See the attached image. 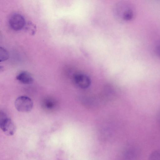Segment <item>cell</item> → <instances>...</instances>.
I'll return each instance as SVG.
<instances>
[{
  "label": "cell",
  "instance_id": "6da1fadb",
  "mask_svg": "<svg viewBox=\"0 0 160 160\" xmlns=\"http://www.w3.org/2000/svg\"><path fill=\"white\" fill-rule=\"evenodd\" d=\"M14 104L16 109L22 112H29L33 107V102L32 99L25 96L18 97L15 101Z\"/></svg>",
  "mask_w": 160,
  "mask_h": 160
},
{
  "label": "cell",
  "instance_id": "7a4b0ae2",
  "mask_svg": "<svg viewBox=\"0 0 160 160\" xmlns=\"http://www.w3.org/2000/svg\"><path fill=\"white\" fill-rule=\"evenodd\" d=\"M72 81L76 86L82 89L87 88L91 83V79L88 75L80 72L73 75Z\"/></svg>",
  "mask_w": 160,
  "mask_h": 160
},
{
  "label": "cell",
  "instance_id": "3957f363",
  "mask_svg": "<svg viewBox=\"0 0 160 160\" xmlns=\"http://www.w3.org/2000/svg\"><path fill=\"white\" fill-rule=\"evenodd\" d=\"M0 128L2 131L9 136L13 135L16 131V127L12 120L5 115L1 118Z\"/></svg>",
  "mask_w": 160,
  "mask_h": 160
},
{
  "label": "cell",
  "instance_id": "277c9868",
  "mask_svg": "<svg viewBox=\"0 0 160 160\" xmlns=\"http://www.w3.org/2000/svg\"><path fill=\"white\" fill-rule=\"evenodd\" d=\"M9 23L10 27L13 30L19 31L23 28L26 22L24 17L21 14L15 13L10 17Z\"/></svg>",
  "mask_w": 160,
  "mask_h": 160
},
{
  "label": "cell",
  "instance_id": "5b68a950",
  "mask_svg": "<svg viewBox=\"0 0 160 160\" xmlns=\"http://www.w3.org/2000/svg\"><path fill=\"white\" fill-rule=\"evenodd\" d=\"M16 79L20 83L25 84L32 83L34 79L31 75L27 71H22L20 72L16 77Z\"/></svg>",
  "mask_w": 160,
  "mask_h": 160
},
{
  "label": "cell",
  "instance_id": "8992f818",
  "mask_svg": "<svg viewBox=\"0 0 160 160\" xmlns=\"http://www.w3.org/2000/svg\"><path fill=\"white\" fill-rule=\"evenodd\" d=\"M25 31L31 35H34L36 31V25L30 22H26L23 28Z\"/></svg>",
  "mask_w": 160,
  "mask_h": 160
},
{
  "label": "cell",
  "instance_id": "52a82bcc",
  "mask_svg": "<svg viewBox=\"0 0 160 160\" xmlns=\"http://www.w3.org/2000/svg\"><path fill=\"white\" fill-rule=\"evenodd\" d=\"M42 104L44 107L49 110L53 109L56 105L55 101L49 98L46 99Z\"/></svg>",
  "mask_w": 160,
  "mask_h": 160
},
{
  "label": "cell",
  "instance_id": "ba28073f",
  "mask_svg": "<svg viewBox=\"0 0 160 160\" xmlns=\"http://www.w3.org/2000/svg\"><path fill=\"white\" fill-rule=\"evenodd\" d=\"M9 56V54L7 51L4 48L0 47V62H3L7 60Z\"/></svg>",
  "mask_w": 160,
  "mask_h": 160
},
{
  "label": "cell",
  "instance_id": "9c48e42d",
  "mask_svg": "<svg viewBox=\"0 0 160 160\" xmlns=\"http://www.w3.org/2000/svg\"><path fill=\"white\" fill-rule=\"evenodd\" d=\"M148 160H160V149L152 152L149 156Z\"/></svg>",
  "mask_w": 160,
  "mask_h": 160
}]
</instances>
